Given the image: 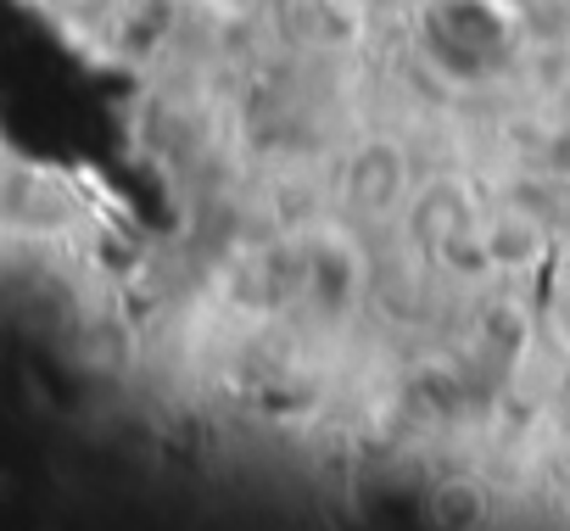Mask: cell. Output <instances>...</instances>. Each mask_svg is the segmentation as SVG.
I'll return each instance as SVG.
<instances>
[{"label": "cell", "instance_id": "obj_1", "mask_svg": "<svg viewBox=\"0 0 570 531\" xmlns=\"http://www.w3.org/2000/svg\"><path fill=\"white\" fill-rule=\"evenodd\" d=\"M420 46L448 79H487L514 51L509 0H431L420 12Z\"/></svg>", "mask_w": 570, "mask_h": 531}, {"label": "cell", "instance_id": "obj_2", "mask_svg": "<svg viewBox=\"0 0 570 531\" xmlns=\"http://www.w3.org/2000/svg\"><path fill=\"white\" fill-rule=\"evenodd\" d=\"M342 196L358 218H403L414 179H409V157L392 140H370L347 157L342 168Z\"/></svg>", "mask_w": 570, "mask_h": 531}, {"label": "cell", "instance_id": "obj_3", "mask_svg": "<svg viewBox=\"0 0 570 531\" xmlns=\"http://www.w3.org/2000/svg\"><path fill=\"white\" fill-rule=\"evenodd\" d=\"M403 229H409V240H414L420 252L448 257L453 246H464V240L481 229V213H475V201H470V190H464L459 179H431V185H420V190L409 196Z\"/></svg>", "mask_w": 570, "mask_h": 531}, {"label": "cell", "instance_id": "obj_4", "mask_svg": "<svg viewBox=\"0 0 570 531\" xmlns=\"http://www.w3.org/2000/svg\"><path fill=\"white\" fill-rule=\"evenodd\" d=\"M40 7H46L57 23L79 29V35H101V29H112V23L124 18L129 0H40Z\"/></svg>", "mask_w": 570, "mask_h": 531}, {"label": "cell", "instance_id": "obj_5", "mask_svg": "<svg viewBox=\"0 0 570 531\" xmlns=\"http://www.w3.org/2000/svg\"><path fill=\"white\" fill-rule=\"evenodd\" d=\"M553 325H559V331H564V342H570V292L559 297V308H553Z\"/></svg>", "mask_w": 570, "mask_h": 531}]
</instances>
